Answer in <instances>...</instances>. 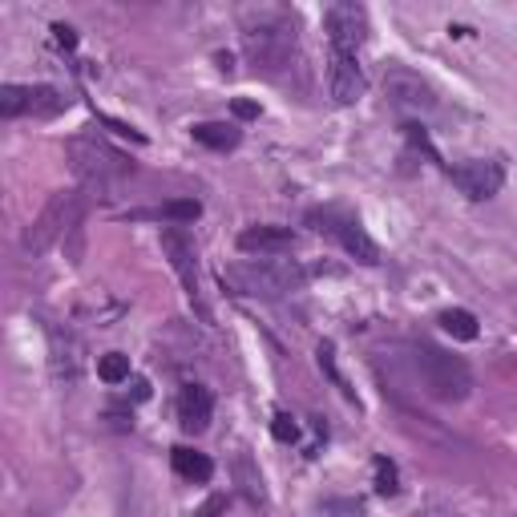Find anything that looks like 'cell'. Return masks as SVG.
Masks as SVG:
<instances>
[{"label": "cell", "mask_w": 517, "mask_h": 517, "mask_svg": "<svg viewBox=\"0 0 517 517\" xmlns=\"http://www.w3.org/2000/svg\"><path fill=\"white\" fill-rule=\"evenodd\" d=\"M303 279V267L291 259H247L223 271V283L247 299H283L287 291H299Z\"/></svg>", "instance_id": "1"}, {"label": "cell", "mask_w": 517, "mask_h": 517, "mask_svg": "<svg viewBox=\"0 0 517 517\" xmlns=\"http://www.w3.org/2000/svg\"><path fill=\"white\" fill-rule=\"evenodd\" d=\"M243 53L247 61L267 73V77H279L283 69L299 65V37H295V25L283 21V17H259V25H247L243 33Z\"/></svg>", "instance_id": "2"}, {"label": "cell", "mask_w": 517, "mask_h": 517, "mask_svg": "<svg viewBox=\"0 0 517 517\" xmlns=\"http://www.w3.org/2000/svg\"><path fill=\"white\" fill-rule=\"evenodd\" d=\"M412 372H417L421 388L433 396V400H445V404H457L473 392V372L461 356L453 352H441L433 344H417L412 348Z\"/></svg>", "instance_id": "3"}, {"label": "cell", "mask_w": 517, "mask_h": 517, "mask_svg": "<svg viewBox=\"0 0 517 517\" xmlns=\"http://www.w3.org/2000/svg\"><path fill=\"white\" fill-rule=\"evenodd\" d=\"M69 162H73V174L85 182V190H97V194H114L118 182L130 174V162L101 134H77L69 142Z\"/></svg>", "instance_id": "4"}, {"label": "cell", "mask_w": 517, "mask_h": 517, "mask_svg": "<svg viewBox=\"0 0 517 517\" xmlns=\"http://www.w3.org/2000/svg\"><path fill=\"white\" fill-rule=\"evenodd\" d=\"M81 211H85L81 190H57V194L41 206V215L29 223V231H25L21 247H25L29 255H45V251L65 235V231L81 227Z\"/></svg>", "instance_id": "5"}, {"label": "cell", "mask_w": 517, "mask_h": 517, "mask_svg": "<svg viewBox=\"0 0 517 517\" xmlns=\"http://www.w3.org/2000/svg\"><path fill=\"white\" fill-rule=\"evenodd\" d=\"M307 223H312L320 235L336 239L356 263H364V267H376V263H380V247H376L372 235L360 227V219H352V215H344V211H332V206H324V211H312V215H307Z\"/></svg>", "instance_id": "6"}, {"label": "cell", "mask_w": 517, "mask_h": 517, "mask_svg": "<svg viewBox=\"0 0 517 517\" xmlns=\"http://www.w3.org/2000/svg\"><path fill=\"white\" fill-rule=\"evenodd\" d=\"M162 255L170 259L174 275L182 279L186 299L198 307V316L206 320V303H202V287H198V251H194V239L186 235V227H166L162 231Z\"/></svg>", "instance_id": "7"}, {"label": "cell", "mask_w": 517, "mask_h": 517, "mask_svg": "<svg viewBox=\"0 0 517 517\" xmlns=\"http://www.w3.org/2000/svg\"><path fill=\"white\" fill-rule=\"evenodd\" d=\"M384 97L396 110H408V114H433L441 106L437 89L412 69H388L384 73Z\"/></svg>", "instance_id": "8"}, {"label": "cell", "mask_w": 517, "mask_h": 517, "mask_svg": "<svg viewBox=\"0 0 517 517\" xmlns=\"http://www.w3.org/2000/svg\"><path fill=\"white\" fill-rule=\"evenodd\" d=\"M61 110H65V97L49 85H5L0 89V114L5 118H21V114L53 118Z\"/></svg>", "instance_id": "9"}, {"label": "cell", "mask_w": 517, "mask_h": 517, "mask_svg": "<svg viewBox=\"0 0 517 517\" xmlns=\"http://www.w3.org/2000/svg\"><path fill=\"white\" fill-rule=\"evenodd\" d=\"M324 33L332 41V49L340 53H356L368 37V13L360 5H332L324 13Z\"/></svg>", "instance_id": "10"}, {"label": "cell", "mask_w": 517, "mask_h": 517, "mask_svg": "<svg viewBox=\"0 0 517 517\" xmlns=\"http://www.w3.org/2000/svg\"><path fill=\"white\" fill-rule=\"evenodd\" d=\"M449 178L457 182V190H461L465 198L485 202V198H493V194L501 190L505 170H501V162H493V158H473V162L453 166V170H449Z\"/></svg>", "instance_id": "11"}, {"label": "cell", "mask_w": 517, "mask_h": 517, "mask_svg": "<svg viewBox=\"0 0 517 517\" xmlns=\"http://www.w3.org/2000/svg\"><path fill=\"white\" fill-rule=\"evenodd\" d=\"M328 89H332L336 106H352V101L364 93V69H360L356 53L332 49V57H328Z\"/></svg>", "instance_id": "12"}, {"label": "cell", "mask_w": 517, "mask_h": 517, "mask_svg": "<svg viewBox=\"0 0 517 517\" xmlns=\"http://www.w3.org/2000/svg\"><path fill=\"white\" fill-rule=\"evenodd\" d=\"M211 412H215L211 392H206L202 384H182V392H178V425L186 433H202L206 425H211Z\"/></svg>", "instance_id": "13"}, {"label": "cell", "mask_w": 517, "mask_h": 517, "mask_svg": "<svg viewBox=\"0 0 517 517\" xmlns=\"http://www.w3.org/2000/svg\"><path fill=\"white\" fill-rule=\"evenodd\" d=\"M202 215V202L198 198H170L162 206H142V211H130L126 219L134 223H170V227H186Z\"/></svg>", "instance_id": "14"}, {"label": "cell", "mask_w": 517, "mask_h": 517, "mask_svg": "<svg viewBox=\"0 0 517 517\" xmlns=\"http://www.w3.org/2000/svg\"><path fill=\"white\" fill-rule=\"evenodd\" d=\"M295 243V235L287 231V227H247L243 235H239V251H247V255H279V251H287Z\"/></svg>", "instance_id": "15"}, {"label": "cell", "mask_w": 517, "mask_h": 517, "mask_svg": "<svg viewBox=\"0 0 517 517\" xmlns=\"http://www.w3.org/2000/svg\"><path fill=\"white\" fill-rule=\"evenodd\" d=\"M194 142L206 146V150L227 154V150H235L243 142V130L231 126V122H202V126H194Z\"/></svg>", "instance_id": "16"}, {"label": "cell", "mask_w": 517, "mask_h": 517, "mask_svg": "<svg viewBox=\"0 0 517 517\" xmlns=\"http://www.w3.org/2000/svg\"><path fill=\"white\" fill-rule=\"evenodd\" d=\"M174 469H178V477H186V481H211L215 477V461L206 457V453H194V449H186V445H178L174 449Z\"/></svg>", "instance_id": "17"}, {"label": "cell", "mask_w": 517, "mask_h": 517, "mask_svg": "<svg viewBox=\"0 0 517 517\" xmlns=\"http://www.w3.org/2000/svg\"><path fill=\"white\" fill-rule=\"evenodd\" d=\"M441 328L453 336V340H477V316L473 312H465V307H449V312H441Z\"/></svg>", "instance_id": "18"}, {"label": "cell", "mask_w": 517, "mask_h": 517, "mask_svg": "<svg viewBox=\"0 0 517 517\" xmlns=\"http://www.w3.org/2000/svg\"><path fill=\"white\" fill-rule=\"evenodd\" d=\"M97 376L106 380V384H126V380H130V356H122V352L101 356V360H97Z\"/></svg>", "instance_id": "19"}, {"label": "cell", "mask_w": 517, "mask_h": 517, "mask_svg": "<svg viewBox=\"0 0 517 517\" xmlns=\"http://www.w3.org/2000/svg\"><path fill=\"white\" fill-rule=\"evenodd\" d=\"M235 469H239V481H243V493L255 501V505H263L267 501V489H263V477L259 473H251V457L247 453H239V461H235Z\"/></svg>", "instance_id": "20"}, {"label": "cell", "mask_w": 517, "mask_h": 517, "mask_svg": "<svg viewBox=\"0 0 517 517\" xmlns=\"http://www.w3.org/2000/svg\"><path fill=\"white\" fill-rule=\"evenodd\" d=\"M372 469H376V493H384V497H392L400 485H396V465L388 461V457H376L372 461Z\"/></svg>", "instance_id": "21"}, {"label": "cell", "mask_w": 517, "mask_h": 517, "mask_svg": "<svg viewBox=\"0 0 517 517\" xmlns=\"http://www.w3.org/2000/svg\"><path fill=\"white\" fill-rule=\"evenodd\" d=\"M271 433H275V441H283V445L299 441V425H295V417H287V412H275V421H271Z\"/></svg>", "instance_id": "22"}, {"label": "cell", "mask_w": 517, "mask_h": 517, "mask_svg": "<svg viewBox=\"0 0 517 517\" xmlns=\"http://www.w3.org/2000/svg\"><path fill=\"white\" fill-rule=\"evenodd\" d=\"M316 356H320V368L336 380V388H344V396H352V388L344 384V376H340V368H336V352H332V344H320V352H316Z\"/></svg>", "instance_id": "23"}, {"label": "cell", "mask_w": 517, "mask_h": 517, "mask_svg": "<svg viewBox=\"0 0 517 517\" xmlns=\"http://www.w3.org/2000/svg\"><path fill=\"white\" fill-rule=\"evenodd\" d=\"M231 110H235L239 122H255V118H259V106H255V101H247V97H235Z\"/></svg>", "instance_id": "24"}, {"label": "cell", "mask_w": 517, "mask_h": 517, "mask_svg": "<svg viewBox=\"0 0 517 517\" xmlns=\"http://www.w3.org/2000/svg\"><path fill=\"white\" fill-rule=\"evenodd\" d=\"M53 33H57V41H61L65 49H73V45H77V33H73L69 25H53Z\"/></svg>", "instance_id": "25"}, {"label": "cell", "mask_w": 517, "mask_h": 517, "mask_svg": "<svg viewBox=\"0 0 517 517\" xmlns=\"http://www.w3.org/2000/svg\"><path fill=\"white\" fill-rule=\"evenodd\" d=\"M219 513H223V497H211V501H206L194 517H219Z\"/></svg>", "instance_id": "26"}]
</instances>
